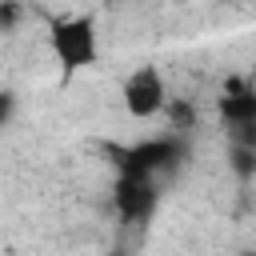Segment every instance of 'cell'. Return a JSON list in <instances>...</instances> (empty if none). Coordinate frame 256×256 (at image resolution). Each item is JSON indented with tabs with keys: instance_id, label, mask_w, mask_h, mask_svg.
Wrapping results in <instances>:
<instances>
[{
	"instance_id": "6da1fadb",
	"label": "cell",
	"mask_w": 256,
	"mask_h": 256,
	"mask_svg": "<svg viewBox=\"0 0 256 256\" xmlns=\"http://www.w3.org/2000/svg\"><path fill=\"white\" fill-rule=\"evenodd\" d=\"M48 48L60 64L64 76L72 72H84L100 60V32H96V20L84 16V12H72V16H56L48 24Z\"/></svg>"
},
{
	"instance_id": "ba28073f",
	"label": "cell",
	"mask_w": 256,
	"mask_h": 256,
	"mask_svg": "<svg viewBox=\"0 0 256 256\" xmlns=\"http://www.w3.org/2000/svg\"><path fill=\"white\" fill-rule=\"evenodd\" d=\"M20 20V0H0V32H8Z\"/></svg>"
},
{
	"instance_id": "5b68a950",
	"label": "cell",
	"mask_w": 256,
	"mask_h": 256,
	"mask_svg": "<svg viewBox=\"0 0 256 256\" xmlns=\"http://www.w3.org/2000/svg\"><path fill=\"white\" fill-rule=\"evenodd\" d=\"M220 120L232 128V140H248L256 144V88L248 80H228L224 96H220Z\"/></svg>"
},
{
	"instance_id": "52a82bcc",
	"label": "cell",
	"mask_w": 256,
	"mask_h": 256,
	"mask_svg": "<svg viewBox=\"0 0 256 256\" xmlns=\"http://www.w3.org/2000/svg\"><path fill=\"white\" fill-rule=\"evenodd\" d=\"M164 112L172 116V124H176V132H184V128H196V108H192V104H184V100H172V96H168V104H164Z\"/></svg>"
},
{
	"instance_id": "9c48e42d",
	"label": "cell",
	"mask_w": 256,
	"mask_h": 256,
	"mask_svg": "<svg viewBox=\"0 0 256 256\" xmlns=\"http://www.w3.org/2000/svg\"><path fill=\"white\" fill-rule=\"evenodd\" d=\"M12 116H16V92L0 88V128H8V124H12Z\"/></svg>"
},
{
	"instance_id": "3957f363",
	"label": "cell",
	"mask_w": 256,
	"mask_h": 256,
	"mask_svg": "<svg viewBox=\"0 0 256 256\" xmlns=\"http://www.w3.org/2000/svg\"><path fill=\"white\" fill-rule=\"evenodd\" d=\"M160 204V188H156V176L148 172H116V184H112V208L124 224H144Z\"/></svg>"
},
{
	"instance_id": "8992f818",
	"label": "cell",
	"mask_w": 256,
	"mask_h": 256,
	"mask_svg": "<svg viewBox=\"0 0 256 256\" xmlns=\"http://www.w3.org/2000/svg\"><path fill=\"white\" fill-rule=\"evenodd\" d=\"M232 172L240 176V180H252V172H256V144H248V140H232Z\"/></svg>"
},
{
	"instance_id": "7a4b0ae2",
	"label": "cell",
	"mask_w": 256,
	"mask_h": 256,
	"mask_svg": "<svg viewBox=\"0 0 256 256\" xmlns=\"http://www.w3.org/2000/svg\"><path fill=\"white\" fill-rule=\"evenodd\" d=\"M120 100H124V112H128L132 120H152V116H160L164 104H168V80H164V72H160L156 64L132 68V72L124 76V84H120Z\"/></svg>"
},
{
	"instance_id": "277c9868",
	"label": "cell",
	"mask_w": 256,
	"mask_h": 256,
	"mask_svg": "<svg viewBox=\"0 0 256 256\" xmlns=\"http://www.w3.org/2000/svg\"><path fill=\"white\" fill-rule=\"evenodd\" d=\"M176 160H184V140L180 132H168V136H152V140H140V144H128V148H116V168L120 172H164L172 168Z\"/></svg>"
}]
</instances>
